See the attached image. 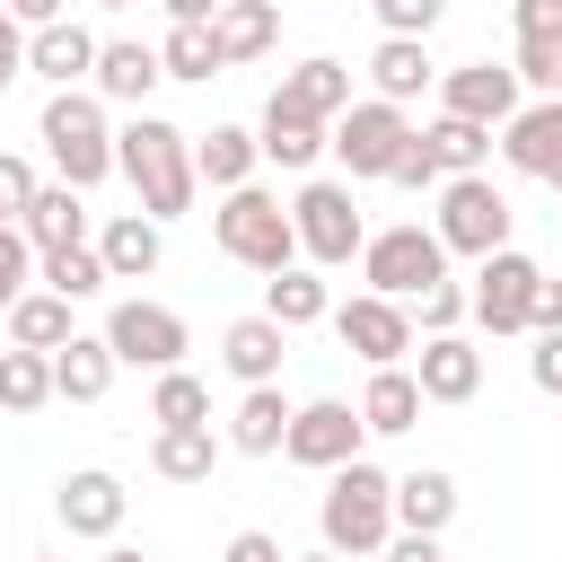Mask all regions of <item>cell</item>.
Returning <instances> with one entry per match:
<instances>
[{"label": "cell", "mask_w": 562, "mask_h": 562, "mask_svg": "<svg viewBox=\"0 0 562 562\" xmlns=\"http://www.w3.org/2000/svg\"><path fill=\"white\" fill-rule=\"evenodd\" d=\"M114 176L140 193V220H184L193 211V193H202V176H193V132H176L167 114H132L123 132H114Z\"/></svg>", "instance_id": "cell-1"}, {"label": "cell", "mask_w": 562, "mask_h": 562, "mask_svg": "<svg viewBox=\"0 0 562 562\" xmlns=\"http://www.w3.org/2000/svg\"><path fill=\"white\" fill-rule=\"evenodd\" d=\"M316 536H325V553H342V562L386 553V536H395V474L369 465V457L334 465V474H325V501H316Z\"/></svg>", "instance_id": "cell-2"}, {"label": "cell", "mask_w": 562, "mask_h": 562, "mask_svg": "<svg viewBox=\"0 0 562 562\" xmlns=\"http://www.w3.org/2000/svg\"><path fill=\"white\" fill-rule=\"evenodd\" d=\"M35 140L53 158V184H70V193H97L114 176V123H105L97 88H53L35 114Z\"/></svg>", "instance_id": "cell-3"}, {"label": "cell", "mask_w": 562, "mask_h": 562, "mask_svg": "<svg viewBox=\"0 0 562 562\" xmlns=\"http://www.w3.org/2000/svg\"><path fill=\"white\" fill-rule=\"evenodd\" d=\"M211 246L228 255V263H246V272H290L299 263V228H290V202L272 193V184H237V193H220V211H211Z\"/></svg>", "instance_id": "cell-4"}, {"label": "cell", "mask_w": 562, "mask_h": 562, "mask_svg": "<svg viewBox=\"0 0 562 562\" xmlns=\"http://www.w3.org/2000/svg\"><path fill=\"white\" fill-rule=\"evenodd\" d=\"M290 228H299V263H316V272H342V263H360V246H369V220H360V202H351L342 176H299Z\"/></svg>", "instance_id": "cell-5"}, {"label": "cell", "mask_w": 562, "mask_h": 562, "mask_svg": "<svg viewBox=\"0 0 562 562\" xmlns=\"http://www.w3.org/2000/svg\"><path fill=\"white\" fill-rule=\"evenodd\" d=\"M413 140V114L386 105V97H351L334 123H325V158L342 167V184H386L395 149Z\"/></svg>", "instance_id": "cell-6"}, {"label": "cell", "mask_w": 562, "mask_h": 562, "mask_svg": "<svg viewBox=\"0 0 562 562\" xmlns=\"http://www.w3.org/2000/svg\"><path fill=\"white\" fill-rule=\"evenodd\" d=\"M360 281H369L378 299H422V290L448 281V246L430 237V220L369 228V246H360Z\"/></svg>", "instance_id": "cell-7"}, {"label": "cell", "mask_w": 562, "mask_h": 562, "mask_svg": "<svg viewBox=\"0 0 562 562\" xmlns=\"http://www.w3.org/2000/svg\"><path fill=\"white\" fill-rule=\"evenodd\" d=\"M509 220H518V211H509V193H501L492 176H448V184H439V211H430V237H439L448 255H474V263H483V255L509 246Z\"/></svg>", "instance_id": "cell-8"}, {"label": "cell", "mask_w": 562, "mask_h": 562, "mask_svg": "<svg viewBox=\"0 0 562 562\" xmlns=\"http://www.w3.org/2000/svg\"><path fill=\"white\" fill-rule=\"evenodd\" d=\"M105 351H114V369H184V351H193V334H184V316L176 307H158V299H114L105 307Z\"/></svg>", "instance_id": "cell-9"}, {"label": "cell", "mask_w": 562, "mask_h": 562, "mask_svg": "<svg viewBox=\"0 0 562 562\" xmlns=\"http://www.w3.org/2000/svg\"><path fill=\"white\" fill-rule=\"evenodd\" d=\"M325 325H334V342H342L360 369H404V360H413V342H422V334H413V307H404V299H378V290L334 299V316H325Z\"/></svg>", "instance_id": "cell-10"}, {"label": "cell", "mask_w": 562, "mask_h": 562, "mask_svg": "<svg viewBox=\"0 0 562 562\" xmlns=\"http://www.w3.org/2000/svg\"><path fill=\"white\" fill-rule=\"evenodd\" d=\"M281 457H290V465H307V474H334V465L369 457V430H360V413H351L342 395H307V404H290Z\"/></svg>", "instance_id": "cell-11"}, {"label": "cell", "mask_w": 562, "mask_h": 562, "mask_svg": "<svg viewBox=\"0 0 562 562\" xmlns=\"http://www.w3.org/2000/svg\"><path fill=\"white\" fill-rule=\"evenodd\" d=\"M536 281H544V263L536 255H518V246H501V255H483L474 263V290H465V316L483 325V334H527V307H536Z\"/></svg>", "instance_id": "cell-12"}, {"label": "cell", "mask_w": 562, "mask_h": 562, "mask_svg": "<svg viewBox=\"0 0 562 562\" xmlns=\"http://www.w3.org/2000/svg\"><path fill=\"white\" fill-rule=\"evenodd\" d=\"M53 518H61L70 536H88V544H114L123 518H132V492H123V474H105V465H70V474L53 483Z\"/></svg>", "instance_id": "cell-13"}, {"label": "cell", "mask_w": 562, "mask_h": 562, "mask_svg": "<svg viewBox=\"0 0 562 562\" xmlns=\"http://www.w3.org/2000/svg\"><path fill=\"white\" fill-rule=\"evenodd\" d=\"M439 114L501 132V123L518 114V70H509V61H457V70H439Z\"/></svg>", "instance_id": "cell-14"}, {"label": "cell", "mask_w": 562, "mask_h": 562, "mask_svg": "<svg viewBox=\"0 0 562 562\" xmlns=\"http://www.w3.org/2000/svg\"><path fill=\"white\" fill-rule=\"evenodd\" d=\"M518 176H536V184H553L562 193V97H536V105H518L509 123H501V140H492Z\"/></svg>", "instance_id": "cell-15"}, {"label": "cell", "mask_w": 562, "mask_h": 562, "mask_svg": "<svg viewBox=\"0 0 562 562\" xmlns=\"http://www.w3.org/2000/svg\"><path fill=\"white\" fill-rule=\"evenodd\" d=\"M413 386H422V404H474L483 395V351L465 334H422L413 342Z\"/></svg>", "instance_id": "cell-16"}, {"label": "cell", "mask_w": 562, "mask_h": 562, "mask_svg": "<svg viewBox=\"0 0 562 562\" xmlns=\"http://www.w3.org/2000/svg\"><path fill=\"white\" fill-rule=\"evenodd\" d=\"M158 44H132V35H105L97 44V70H88V88L105 97V105H132V114H149V97H158Z\"/></svg>", "instance_id": "cell-17"}, {"label": "cell", "mask_w": 562, "mask_h": 562, "mask_svg": "<svg viewBox=\"0 0 562 562\" xmlns=\"http://www.w3.org/2000/svg\"><path fill=\"white\" fill-rule=\"evenodd\" d=\"M255 149H263V167H281V176H316V158H325V123L299 114V105H281V97H263V114H255Z\"/></svg>", "instance_id": "cell-18"}, {"label": "cell", "mask_w": 562, "mask_h": 562, "mask_svg": "<svg viewBox=\"0 0 562 562\" xmlns=\"http://www.w3.org/2000/svg\"><path fill=\"white\" fill-rule=\"evenodd\" d=\"M97 44H105V35H88L79 18H53V26H35V35H26V70H35L44 88H88Z\"/></svg>", "instance_id": "cell-19"}, {"label": "cell", "mask_w": 562, "mask_h": 562, "mask_svg": "<svg viewBox=\"0 0 562 562\" xmlns=\"http://www.w3.org/2000/svg\"><path fill=\"white\" fill-rule=\"evenodd\" d=\"M88 246H97L105 281H149V272L167 263V228H158V220H140V211H114Z\"/></svg>", "instance_id": "cell-20"}, {"label": "cell", "mask_w": 562, "mask_h": 562, "mask_svg": "<svg viewBox=\"0 0 562 562\" xmlns=\"http://www.w3.org/2000/svg\"><path fill=\"white\" fill-rule=\"evenodd\" d=\"M281 360H290V334L255 307V316H237L228 334H220V369L237 378V386H281Z\"/></svg>", "instance_id": "cell-21"}, {"label": "cell", "mask_w": 562, "mask_h": 562, "mask_svg": "<svg viewBox=\"0 0 562 562\" xmlns=\"http://www.w3.org/2000/svg\"><path fill=\"white\" fill-rule=\"evenodd\" d=\"M457 474L448 465H413V474H395V527L404 536H448V518H457Z\"/></svg>", "instance_id": "cell-22"}, {"label": "cell", "mask_w": 562, "mask_h": 562, "mask_svg": "<svg viewBox=\"0 0 562 562\" xmlns=\"http://www.w3.org/2000/svg\"><path fill=\"white\" fill-rule=\"evenodd\" d=\"M422 88H439V61H430V44H413V35H378V53H369V97H386V105H413Z\"/></svg>", "instance_id": "cell-23"}, {"label": "cell", "mask_w": 562, "mask_h": 562, "mask_svg": "<svg viewBox=\"0 0 562 562\" xmlns=\"http://www.w3.org/2000/svg\"><path fill=\"white\" fill-rule=\"evenodd\" d=\"M360 430L369 439H404V430H422V386H413V369H369V386H360Z\"/></svg>", "instance_id": "cell-24"}, {"label": "cell", "mask_w": 562, "mask_h": 562, "mask_svg": "<svg viewBox=\"0 0 562 562\" xmlns=\"http://www.w3.org/2000/svg\"><path fill=\"white\" fill-rule=\"evenodd\" d=\"M281 105H299V114H316V123H334L342 105H351V61H334V53H307L299 70H281V88H272Z\"/></svg>", "instance_id": "cell-25"}, {"label": "cell", "mask_w": 562, "mask_h": 562, "mask_svg": "<svg viewBox=\"0 0 562 562\" xmlns=\"http://www.w3.org/2000/svg\"><path fill=\"white\" fill-rule=\"evenodd\" d=\"M255 167H263V149H255V132H246V123H211V132L193 140V176H202L211 193L255 184Z\"/></svg>", "instance_id": "cell-26"}, {"label": "cell", "mask_w": 562, "mask_h": 562, "mask_svg": "<svg viewBox=\"0 0 562 562\" xmlns=\"http://www.w3.org/2000/svg\"><path fill=\"white\" fill-rule=\"evenodd\" d=\"M18 237H26L35 255H53V246H88V202H79L70 184H35V202H26Z\"/></svg>", "instance_id": "cell-27"}, {"label": "cell", "mask_w": 562, "mask_h": 562, "mask_svg": "<svg viewBox=\"0 0 562 562\" xmlns=\"http://www.w3.org/2000/svg\"><path fill=\"white\" fill-rule=\"evenodd\" d=\"M263 316H272L281 334H299V325H325V316H334V290H325V272H316V263H290V272H272V281H263Z\"/></svg>", "instance_id": "cell-28"}, {"label": "cell", "mask_w": 562, "mask_h": 562, "mask_svg": "<svg viewBox=\"0 0 562 562\" xmlns=\"http://www.w3.org/2000/svg\"><path fill=\"white\" fill-rule=\"evenodd\" d=\"M105 386H114L105 334H70V342L53 351V395H61V404H105Z\"/></svg>", "instance_id": "cell-29"}, {"label": "cell", "mask_w": 562, "mask_h": 562, "mask_svg": "<svg viewBox=\"0 0 562 562\" xmlns=\"http://www.w3.org/2000/svg\"><path fill=\"white\" fill-rule=\"evenodd\" d=\"M281 430H290V395H281V386H246L220 439H228L237 457H281Z\"/></svg>", "instance_id": "cell-30"}, {"label": "cell", "mask_w": 562, "mask_h": 562, "mask_svg": "<svg viewBox=\"0 0 562 562\" xmlns=\"http://www.w3.org/2000/svg\"><path fill=\"white\" fill-rule=\"evenodd\" d=\"M272 35H281V0H220V18H211V44H220L228 70L272 53Z\"/></svg>", "instance_id": "cell-31"}, {"label": "cell", "mask_w": 562, "mask_h": 562, "mask_svg": "<svg viewBox=\"0 0 562 562\" xmlns=\"http://www.w3.org/2000/svg\"><path fill=\"white\" fill-rule=\"evenodd\" d=\"M220 430L211 422H193V430H158L149 439V474H167V483H211V465H220Z\"/></svg>", "instance_id": "cell-32"}, {"label": "cell", "mask_w": 562, "mask_h": 562, "mask_svg": "<svg viewBox=\"0 0 562 562\" xmlns=\"http://www.w3.org/2000/svg\"><path fill=\"white\" fill-rule=\"evenodd\" d=\"M422 140H430V158H439V176H492V132H483V123H457V114H430V123H422Z\"/></svg>", "instance_id": "cell-33"}, {"label": "cell", "mask_w": 562, "mask_h": 562, "mask_svg": "<svg viewBox=\"0 0 562 562\" xmlns=\"http://www.w3.org/2000/svg\"><path fill=\"white\" fill-rule=\"evenodd\" d=\"M79 325H70V299H53V290H26L18 307H9V351H61Z\"/></svg>", "instance_id": "cell-34"}, {"label": "cell", "mask_w": 562, "mask_h": 562, "mask_svg": "<svg viewBox=\"0 0 562 562\" xmlns=\"http://www.w3.org/2000/svg\"><path fill=\"white\" fill-rule=\"evenodd\" d=\"M53 404V351H0V413H44Z\"/></svg>", "instance_id": "cell-35"}, {"label": "cell", "mask_w": 562, "mask_h": 562, "mask_svg": "<svg viewBox=\"0 0 562 562\" xmlns=\"http://www.w3.org/2000/svg\"><path fill=\"white\" fill-rule=\"evenodd\" d=\"M35 281L53 290V299H97L105 290V263H97V246H53V255H35Z\"/></svg>", "instance_id": "cell-36"}, {"label": "cell", "mask_w": 562, "mask_h": 562, "mask_svg": "<svg viewBox=\"0 0 562 562\" xmlns=\"http://www.w3.org/2000/svg\"><path fill=\"white\" fill-rule=\"evenodd\" d=\"M149 422H158V430H193V422H211V386H202L193 369H158V386H149Z\"/></svg>", "instance_id": "cell-37"}, {"label": "cell", "mask_w": 562, "mask_h": 562, "mask_svg": "<svg viewBox=\"0 0 562 562\" xmlns=\"http://www.w3.org/2000/svg\"><path fill=\"white\" fill-rule=\"evenodd\" d=\"M158 70H167V79H193V88H211L228 61H220L211 26H167V44H158Z\"/></svg>", "instance_id": "cell-38"}, {"label": "cell", "mask_w": 562, "mask_h": 562, "mask_svg": "<svg viewBox=\"0 0 562 562\" xmlns=\"http://www.w3.org/2000/svg\"><path fill=\"white\" fill-rule=\"evenodd\" d=\"M386 184H404V193H439V184H448V176H439V158H430V140H422V123H413V140L395 149Z\"/></svg>", "instance_id": "cell-39"}, {"label": "cell", "mask_w": 562, "mask_h": 562, "mask_svg": "<svg viewBox=\"0 0 562 562\" xmlns=\"http://www.w3.org/2000/svg\"><path fill=\"white\" fill-rule=\"evenodd\" d=\"M369 9H378L386 35H413V44H430V26L448 18V0H369Z\"/></svg>", "instance_id": "cell-40"}, {"label": "cell", "mask_w": 562, "mask_h": 562, "mask_svg": "<svg viewBox=\"0 0 562 562\" xmlns=\"http://www.w3.org/2000/svg\"><path fill=\"white\" fill-rule=\"evenodd\" d=\"M35 158H18V149H0V228H18L26 220V202H35Z\"/></svg>", "instance_id": "cell-41"}, {"label": "cell", "mask_w": 562, "mask_h": 562, "mask_svg": "<svg viewBox=\"0 0 562 562\" xmlns=\"http://www.w3.org/2000/svg\"><path fill=\"white\" fill-rule=\"evenodd\" d=\"M26 281H35V246H26L18 228H0V316L26 299Z\"/></svg>", "instance_id": "cell-42"}, {"label": "cell", "mask_w": 562, "mask_h": 562, "mask_svg": "<svg viewBox=\"0 0 562 562\" xmlns=\"http://www.w3.org/2000/svg\"><path fill=\"white\" fill-rule=\"evenodd\" d=\"M457 325H465V281L422 290V325H413V334H457Z\"/></svg>", "instance_id": "cell-43"}, {"label": "cell", "mask_w": 562, "mask_h": 562, "mask_svg": "<svg viewBox=\"0 0 562 562\" xmlns=\"http://www.w3.org/2000/svg\"><path fill=\"white\" fill-rule=\"evenodd\" d=\"M518 44H562V0H509Z\"/></svg>", "instance_id": "cell-44"}, {"label": "cell", "mask_w": 562, "mask_h": 562, "mask_svg": "<svg viewBox=\"0 0 562 562\" xmlns=\"http://www.w3.org/2000/svg\"><path fill=\"white\" fill-rule=\"evenodd\" d=\"M527 378H536V395H553V404H562V334H536V351H527Z\"/></svg>", "instance_id": "cell-45"}, {"label": "cell", "mask_w": 562, "mask_h": 562, "mask_svg": "<svg viewBox=\"0 0 562 562\" xmlns=\"http://www.w3.org/2000/svg\"><path fill=\"white\" fill-rule=\"evenodd\" d=\"M18 79H26V26H18V18L0 9V97H9Z\"/></svg>", "instance_id": "cell-46"}, {"label": "cell", "mask_w": 562, "mask_h": 562, "mask_svg": "<svg viewBox=\"0 0 562 562\" xmlns=\"http://www.w3.org/2000/svg\"><path fill=\"white\" fill-rule=\"evenodd\" d=\"M220 562H290V553H281V536H263V527H237Z\"/></svg>", "instance_id": "cell-47"}, {"label": "cell", "mask_w": 562, "mask_h": 562, "mask_svg": "<svg viewBox=\"0 0 562 562\" xmlns=\"http://www.w3.org/2000/svg\"><path fill=\"white\" fill-rule=\"evenodd\" d=\"M527 334H562V281H536V307H527Z\"/></svg>", "instance_id": "cell-48"}, {"label": "cell", "mask_w": 562, "mask_h": 562, "mask_svg": "<svg viewBox=\"0 0 562 562\" xmlns=\"http://www.w3.org/2000/svg\"><path fill=\"white\" fill-rule=\"evenodd\" d=\"M378 562H448V553H439V536H404V527H395Z\"/></svg>", "instance_id": "cell-49"}, {"label": "cell", "mask_w": 562, "mask_h": 562, "mask_svg": "<svg viewBox=\"0 0 562 562\" xmlns=\"http://www.w3.org/2000/svg\"><path fill=\"white\" fill-rule=\"evenodd\" d=\"M0 9H9L26 35H35V26H53V18H70V0H0Z\"/></svg>", "instance_id": "cell-50"}, {"label": "cell", "mask_w": 562, "mask_h": 562, "mask_svg": "<svg viewBox=\"0 0 562 562\" xmlns=\"http://www.w3.org/2000/svg\"><path fill=\"white\" fill-rule=\"evenodd\" d=\"M167 9V26H211L220 18V0H158Z\"/></svg>", "instance_id": "cell-51"}, {"label": "cell", "mask_w": 562, "mask_h": 562, "mask_svg": "<svg viewBox=\"0 0 562 562\" xmlns=\"http://www.w3.org/2000/svg\"><path fill=\"white\" fill-rule=\"evenodd\" d=\"M105 562H149V553H132V544H105Z\"/></svg>", "instance_id": "cell-52"}, {"label": "cell", "mask_w": 562, "mask_h": 562, "mask_svg": "<svg viewBox=\"0 0 562 562\" xmlns=\"http://www.w3.org/2000/svg\"><path fill=\"white\" fill-rule=\"evenodd\" d=\"M299 562H342V553H325V544H316V553H299Z\"/></svg>", "instance_id": "cell-53"}, {"label": "cell", "mask_w": 562, "mask_h": 562, "mask_svg": "<svg viewBox=\"0 0 562 562\" xmlns=\"http://www.w3.org/2000/svg\"><path fill=\"white\" fill-rule=\"evenodd\" d=\"M97 9H132V0H97Z\"/></svg>", "instance_id": "cell-54"}, {"label": "cell", "mask_w": 562, "mask_h": 562, "mask_svg": "<svg viewBox=\"0 0 562 562\" xmlns=\"http://www.w3.org/2000/svg\"><path fill=\"white\" fill-rule=\"evenodd\" d=\"M35 562H53V553H35Z\"/></svg>", "instance_id": "cell-55"}, {"label": "cell", "mask_w": 562, "mask_h": 562, "mask_svg": "<svg viewBox=\"0 0 562 562\" xmlns=\"http://www.w3.org/2000/svg\"><path fill=\"white\" fill-rule=\"evenodd\" d=\"M360 9H369V0H360Z\"/></svg>", "instance_id": "cell-56"}]
</instances>
